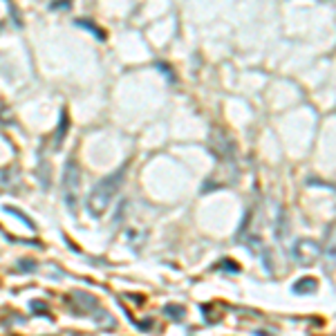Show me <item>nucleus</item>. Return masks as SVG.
I'll return each mask as SVG.
<instances>
[{"instance_id": "obj_1", "label": "nucleus", "mask_w": 336, "mask_h": 336, "mask_svg": "<svg viewBox=\"0 0 336 336\" xmlns=\"http://www.w3.org/2000/svg\"><path fill=\"white\" fill-rule=\"evenodd\" d=\"M126 170H128V166L123 164L121 168L115 170L112 175H108V177H103L101 182L90 190V198H87V211H90V215H94V218L103 215V211L110 206L112 198L117 195V190L121 188L123 177H126Z\"/></svg>"}, {"instance_id": "obj_2", "label": "nucleus", "mask_w": 336, "mask_h": 336, "mask_svg": "<svg viewBox=\"0 0 336 336\" xmlns=\"http://www.w3.org/2000/svg\"><path fill=\"white\" fill-rule=\"evenodd\" d=\"M79 164L74 159H67L65 170H63V182H61V190H63V200L70 211H76V198H79Z\"/></svg>"}]
</instances>
